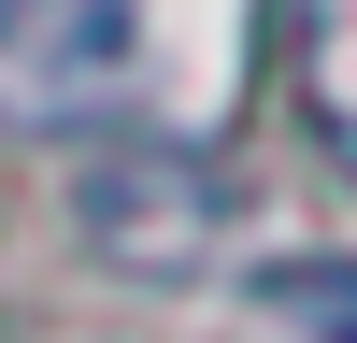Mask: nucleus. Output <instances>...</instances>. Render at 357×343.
Returning <instances> with one entry per match:
<instances>
[{"label": "nucleus", "mask_w": 357, "mask_h": 343, "mask_svg": "<svg viewBox=\"0 0 357 343\" xmlns=\"http://www.w3.org/2000/svg\"><path fill=\"white\" fill-rule=\"evenodd\" d=\"M0 15H15V0H0Z\"/></svg>", "instance_id": "39448f33"}, {"label": "nucleus", "mask_w": 357, "mask_h": 343, "mask_svg": "<svg viewBox=\"0 0 357 343\" xmlns=\"http://www.w3.org/2000/svg\"><path fill=\"white\" fill-rule=\"evenodd\" d=\"M143 0H15L0 15V129H129Z\"/></svg>", "instance_id": "f03ea898"}, {"label": "nucleus", "mask_w": 357, "mask_h": 343, "mask_svg": "<svg viewBox=\"0 0 357 343\" xmlns=\"http://www.w3.org/2000/svg\"><path fill=\"white\" fill-rule=\"evenodd\" d=\"M257 329H286V343H357V257H257Z\"/></svg>", "instance_id": "20e7f679"}, {"label": "nucleus", "mask_w": 357, "mask_h": 343, "mask_svg": "<svg viewBox=\"0 0 357 343\" xmlns=\"http://www.w3.org/2000/svg\"><path fill=\"white\" fill-rule=\"evenodd\" d=\"M286 114H301V143L357 186V0H286Z\"/></svg>", "instance_id": "7ed1b4c3"}, {"label": "nucleus", "mask_w": 357, "mask_h": 343, "mask_svg": "<svg viewBox=\"0 0 357 343\" xmlns=\"http://www.w3.org/2000/svg\"><path fill=\"white\" fill-rule=\"evenodd\" d=\"M72 229L129 286H200L229 257V172L186 158V143H158V129H100V158L72 186Z\"/></svg>", "instance_id": "f257e3e1"}]
</instances>
